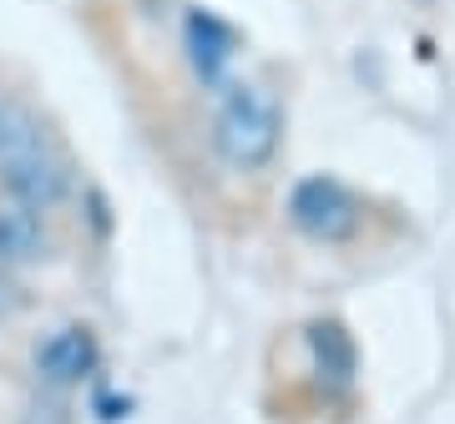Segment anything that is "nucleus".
<instances>
[{"instance_id": "nucleus-10", "label": "nucleus", "mask_w": 455, "mask_h": 424, "mask_svg": "<svg viewBox=\"0 0 455 424\" xmlns=\"http://www.w3.org/2000/svg\"><path fill=\"white\" fill-rule=\"evenodd\" d=\"M5 101H11V97H5V91H0V112H5Z\"/></svg>"}, {"instance_id": "nucleus-9", "label": "nucleus", "mask_w": 455, "mask_h": 424, "mask_svg": "<svg viewBox=\"0 0 455 424\" xmlns=\"http://www.w3.org/2000/svg\"><path fill=\"white\" fill-rule=\"evenodd\" d=\"M26 309V294H20V283L11 273H5V268H0V324H11V318H16V313Z\"/></svg>"}, {"instance_id": "nucleus-2", "label": "nucleus", "mask_w": 455, "mask_h": 424, "mask_svg": "<svg viewBox=\"0 0 455 424\" xmlns=\"http://www.w3.org/2000/svg\"><path fill=\"white\" fill-rule=\"evenodd\" d=\"M283 147V101L274 86L238 82L228 86L212 112V152L233 172H263Z\"/></svg>"}, {"instance_id": "nucleus-3", "label": "nucleus", "mask_w": 455, "mask_h": 424, "mask_svg": "<svg viewBox=\"0 0 455 424\" xmlns=\"http://www.w3.org/2000/svg\"><path fill=\"white\" fill-rule=\"evenodd\" d=\"M289 223L304 232L309 243L339 247V243H349V238L359 232V223H364V202H359L339 177H324V172H319V177L293 182Z\"/></svg>"}, {"instance_id": "nucleus-8", "label": "nucleus", "mask_w": 455, "mask_h": 424, "mask_svg": "<svg viewBox=\"0 0 455 424\" xmlns=\"http://www.w3.org/2000/svg\"><path fill=\"white\" fill-rule=\"evenodd\" d=\"M20 424H71V404H66V389H41L26 399L20 409Z\"/></svg>"}, {"instance_id": "nucleus-7", "label": "nucleus", "mask_w": 455, "mask_h": 424, "mask_svg": "<svg viewBox=\"0 0 455 424\" xmlns=\"http://www.w3.org/2000/svg\"><path fill=\"white\" fill-rule=\"evenodd\" d=\"M314 349H319V369H324L329 379H349L355 374V343L344 339L339 324H319L314 328Z\"/></svg>"}, {"instance_id": "nucleus-6", "label": "nucleus", "mask_w": 455, "mask_h": 424, "mask_svg": "<svg viewBox=\"0 0 455 424\" xmlns=\"http://www.w3.org/2000/svg\"><path fill=\"white\" fill-rule=\"evenodd\" d=\"M233 46H238V35L228 31L218 16L197 11V16L188 20V51H193V66H197L203 82H218V76H223V66L233 61Z\"/></svg>"}, {"instance_id": "nucleus-1", "label": "nucleus", "mask_w": 455, "mask_h": 424, "mask_svg": "<svg viewBox=\"0 0 455 424\" xmlns=\"http://www.w3.org/2000/svg\"><path fill=\"white\" fill-rule=\"evenodd\" d=\"M0 197L36 212H56L71 197V157L46 122L16 97L0 112Z\"/></svg>"}, {"instance_id": "nucleus-4", "label": "nucleus", "mask_w": 455, "mask_h": 424, "mask_svg": "<svg viewBox=\"0 0 455 424\" xmlns=\"http://www.w3.org/2000/svg\"><path fill=\"white\" fill-rule=\"evenodd\" d=\"M97 334L86 324H66V328H51L46 339L36 343V374L46 389H76L86 374H97Z\"/></svg>"}, {"instance_id": "nucleus-5", "label": "nucleus", "mask_w": 455, "mask_h": 424, "mask_svg": "<svg viewBox=\"0 0 455 424\" xmlns=\"http://www.w3.org/2000/svg\"><path fill=\"white\" fill-rule=\"evenodd\" d=\"M51 258V228L46 212L20 208L11 197H0V268H31V263Z\"/></svg>"}]
</instances>
